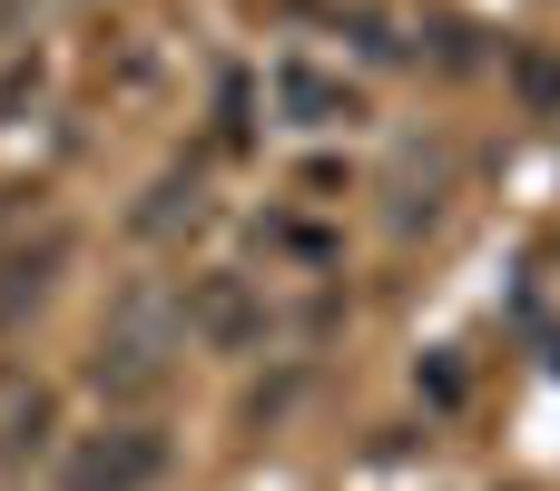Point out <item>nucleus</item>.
Masks as SVG:
<instances>
[{"label": "nucleus", "instance_id": "obj_7", "mask_svg": "<svg viewBox=\"0 0 560 491\" xmlns=\"http://www.w3.org/2000/svg\"><path fill=\"white\" fill-rule=\"evenodd\" d=\"M512 79H522V98H532V108H560V59H551V49H522V69H512Z\"/></svg>", "mask_w": 560, "mask_h": 491}, {"label": "nucleus", "instance_id": "obj_6", "mask_svg": "<svg viewBox=\"0 0 560 491\" xmlns=\"http://www.w3.org/2000/svg\"><path fill=\"white\" fill-rule=\"evenodd\" d=\"M177 217H197V177H158L148 207H138V236H167Z\"/></svg>", "mask_w": 560, "mask_h": 491}, {"label": "nucleus", "instance_id": "obj_2", "mask_svg": "<svg viewBox=\"0 0 560 491\" xmlns=\"http://www.w3.org/2000/svg\"><path fill=\"white\" fill-rule=\"evenodd\" d=\"M158 472H167V443L148 423H108L59 463V491H158Z\"/></svg>", "mask_w": 560, "mask_h": 491}, {"label": "nucleus", "instance_id": "obj_1", "mask_svg": "<svg viewBox=\"0 0 560 491\" xmlns=\"http://www.w3.org/2000/svg\"><path fill=\"white\" fill-rule=\"evenodd\" d=\"M177 295L167 285H118L108 295V325H98V354H89V384L108 394V404H148L158 384H167V354H177Z\"/></svg>", "mask_w": 560, "mask_h": 491}, {"label": "nucleus", "instance_id": "obj_4", "mask_svg": "<svg viewBox=\"0 0 560 491\" xmlns=\"http://www.w3.org/2000/svg\"><path fill=\"white\" fill-rule=\"evenodd\" d=\"M266 98H276L285 128H345V118H364V89L345 69H315V59H276Z\"/></svg>", "mask_w": 560, "mask_h": 491}, {"label": "nucleus", "instance_id": "obj_5", "mask_svg": "<svg viewBox=\"0 0 560 491\" xmlns=\"http://www.w3.org/2000/svg\"><path fill=\"white\" fill-rule=\"evenodd\" d=\"M59 266H69V226H39L30 246H0V335L49 295V276H59Z\"/></svg>", "mask_w": 560, "mask_h": 491}, {"label": "nucleus", "instance_id": "obj_3", "mask_svg": "<svg viewBox=\"0 0 560 491\" xmlns=\"http://www.w3.org/2000/svg\"><path fill=\"white\" fill-rule=\"evenodd\" d=\"M177 325H187L197 344H217V354H246V344L266 335V305H256V285H246V276H226V266H217V276H197V285H187Z\"/></svg>", "mask_w": 560, "mask_h": 491}]
</instances>
